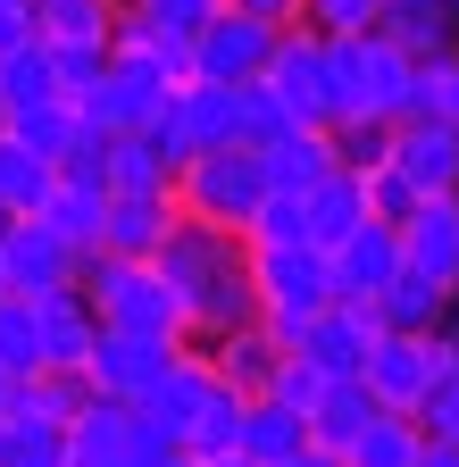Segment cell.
Segmentation results:
<instances>
[{"label":"cell","mask_w":459,"mask_h":467,"mask_svg":"<svg viewBox=\"0 0 459 467\" xmlns=\"http://www.w3.org/2000/svg\"><path fill=\"white\" fill-rule=\"evenodd\" d=\"M368 426H376V392H368L360 376H326V392L309 400V442L342 459V451H351Z\"/></svg>","instance_id":"obj_22"},{"label":"cell","mask_w":459,"mask_h":467,"mask_svg":"<svg viewBox=\"0 0 459 467\" xmlns=\"http://www.w3.org/2000/svg\"><path fill=\"white\" fill-rule=\"evenodd\" d=\"M276 34H284V26L235 9V0H217V17L184 42V58H193V76H201V84H259V76H267Z\"/></svg>","instance_id":"obj_10"},{"label":"cell","mask_w":459,"mask_h":467,"mask_svg":"<svg viewBox=\"0 0 459 467\" xmlns=\"http://www.w3.org/2000/svg\"><path fill=\"white\" fill-rule=\"evenodd\" d=\"M0 292H9V267H0Z\"/></svg>","instance_id":"obj_53"},{"label":"cell","mask_w":459,"mask_h":467,"mask_svg":"<svg viewBox=\"0 0 459 467\" xmlns=\"http://www.w3.org/2000/svg\"><path fill=\"white\" fill-rule=\"evenodd\" d=\"M434 376H451V342H443V334H401V326H376L368 368H360V384L376 392V409H401V418H418V400L434 392Z\"/></svg>","instance_id":"obj_8"},{"label":"cell","mask_w":459,"mask_h":467,"mask_svg":"<svg viewBox=\"0 0 459 467\" xmlns=\"http://www.w3.org/2000/svg\"><path fill=\"white\" fill-rule=\"evenodd\" d=\"M9 225H17V209H9V201H0V234H9Z\"/></svg>","instance_id":"obj_51"},{"label":"cell","mask_w":459,"mask_h":467,"mask_svg":"<svg viewBox=\"0 0 459 467\" xmlns=\"http://www.w3.org/2000/svg\"><path fill=\"white\" fill-rule=\"evenodd\" d=\"M100 209H109V184H84V175H59L42 201V225L68 234L76 251H100Z\"/></svg>","instance_id":"obj_28"},{"label":"cell","mask_w":459,"mask_h":467,"mask_svg":"<svg viewBox=\"0 0 459 467\" xmlns=\"http://www.w3.org/2000/svg\"><path fill=\"white\" fill-rule=\"evenodd\" d=\"M167 459H176L167 426H151L134 400L92 392L76 418H68V467H167Z\"/></svg>","instance_id":"obj_7"},{"label":"cell","mask_w":459,"mask_h":467,"mask_svg":"<svg viewBox=\"0 0 459 467\" xmlns=\"http://www.w3.org/2000/svg\"><path fill=\"white\" fill-rule=\"evenodd\" d=\"M176 359H184V334H126V326H100L84 376H92V392H109V400H142Z\"/></svg>","instance_id":"obj_11"},{"label":"cell","mask_w":459,"mask_h":467,"mask_svg":"<svg viewBox=\"0 0 459 467\" xmlns=\"http://www.w3.org/2000/svg\"><path fill=\"white\" fill-rule=\"evenodd\" d=\"M235 9H251V17H267V26H301V0H235Z\"/></svg>","instance_id":"obj_46"},{"label":"cell","mask_w":459,"mask_h":467,"mask_svg":"<svg viewBox=\"0 0 459 467\" xmlns=\"http://www.w3.org/2000/svg\"><path fill=\"white\" fill-rule=\"evenodd\" d=\"M167 467H201V459H184V451H176V459H167Z\"/></svg>","instance_id":"obj_52"},{"label":"cell","mask_w":459,"mask_h":467,"mask_svg":"<svg viewBox=\"0 0 459 467\" xmlns=\"http://www.w3.org/2000/svg\"><path fill=\"white\" fill-rule=\"evenodd\" d=\"M243 243H309V225H301V192H267Z\"/></svg>","instance_id":"obj_41"},{"label":"cell","mask_w":459,"mask_h":467,"mask_svg":"<svg viewBox=\"0 0 459 467\" xmlns=\"http://www.w3.org/2000/svg\"><path fill=\"white\" fill-rule=\"evenodd\" d=\"M384 34L410 42L418 58H426V50H451V34H459V0H384Z\"/></svg>","instance_id":"obj_31"},{"label":"cell","mask_w":459,"mask_h":467,"mask_svg":"<svg viewBox=\"0 0 459 467\" xmlns=\"http://www.w3.org/2000/svg\"><path fill=\"white\" fill-rule=\"evenodd\" d=\"M0 467H68V426L0 418Z\"/></svg>","instance_id":"obj_34"},{"label":"cell","mask_w":459,"mask_h":467,"mask_svg":"<svg viewBox=\"0 0 459 467\" xmlns=\"http://www.w3.org/2000/svg\"><path fill=\"white\" fill-rule=\"evenodd\" d=\"M418 426H426V442H459V368L434 376V392L418 400Z\"/></svg>","instance_id":"obj_43"},{"label":"cell","mask_w":459,"mask_h":467,"mask_svg":"<svg viewBox=\"0 0 459 467\" xmlns=\"http://www.w3.org/2000/svg\"><path fill=\"white\" fill-rule=\"evenodd\" d=\"M326 58H334V109L342 117H368V126H401L418 109V50L392 42L384 26L368 34H326ZM334 117V126H342Z\"/></svg>","instance_id":"obj_3"},{"label":"cell","mask_w":459,"mask_h":467,"mask_svg":"<svg viewBox=\"0 0 459 467\" xmlns=\"http://www.w3.org/2000/svg\"><path fill=\"white\" fill-rule=\"evenodd\" d=\"M251 301L259 326H276V342L293 350V326L334 301V259L318 243H251Z\"/></svg>","instance_id":"obj_6"},{"label":"cell","mask_w":459,"mask_h":467,"mask_svg":"<svg viewBox=\"0 0 459 467\" xmlns=\"http://www.w3.org/2000/svg\"><path fill=\"white\" fill-rule=\"evenodd\" d=\"M151 259H159L167 284H176L184 334H193V342H217V334H235V326L259 317V301H251V243H243V234L176 217V225H167V243H159Z\"/></svg>","instance_id":"obj_1"},{"label":"cell","mask_w":459,"mask_h":467,"mask_svg":"<svg viewBox=\"0 0 459 467\" xmlns=\"http://www.w3.org/2000/svg\"><path fill=\"white\" fill-rule=\"evenodd\" d=\"M134 409H142L151 426H167V442H176L184 459H225V451L243 442V392L217 376V359H209L201 342H184V359L167 368Z\"/></svg>","instance_id":"obj_2"},{"label":"cell","mask_w":459,"mask_h":467,"mask_svg":"<svg viewBox=\"0 0 459 467\" xmlns=\"http://www.w3.org/2000/svg\"><path fill=\"white\" fill-rule=\"evenodd\" d=\"M167 192H176V217H193V225L251 234V217H259V201H267L276 184H267V159H259V150L217 142V150H193Z\"/></svg>","instance_id":"obj_4"},{"label":"cell","mask_w":459,"mask_h":467,"mask_svg":"<svg viewBox=\"0 0 459 467\" xmlns=\"http://www.w3.org/2000/svg\"><path fill=\"white\" fill-rule=\"evenodd\" d=\"M360 192H368V217H384V225H401V217H410L426 192L410 184V175H401L392 159H376V167H360Z\"/></svg>","instance_id":"obj_39"},{"label":"cell","mask_w":459,"mask_h":467,"mask_svg":"<svg viewBox=\"0 0 459 467\" xmlns=\"http://www.w3.org/2000/svg\"><path fill=\"white\" fill-rule=\"evenodd\" d=\"M410 117H434V126L459 134V42L418 58V109H410Z\"/></svg>","instance_id":"obj_35"},{"label":"cell","mask_w":459,"mask_h":467,"mask_svg":"<svg viewBox=\"0 0 459 467\" xmlns=\"http://www.w3.org/2000/svg\"><path fill=\"white\" fill-rule=\"evenodd\" d=\"M0 368H9V376H34V368H42L34 301H17V292H0Z\"/></svg>","instance_id":"obj_37"},{"label":"cell","mask_w":459,"mask_h":467,"mask_svg":"<svg viewBox=\"0 0 459 467\" xmlns=\"http://www.w3.org/2000/svg\"><path fill=\"white\" fill-rule=\"evenodd\" d=\"M176 167L159 159L151 134H109V192H167Z\"/></svg>","instance_id":"obj_33"},{"label":"cell","mask_w":459,"mask_h":467,"mask_svg":"<svg viewBox=\"0 0 459 467\" xmlns=\"http://www.w3.org/2000/svg\"><path fill=\"white\" fill-rule=\"evenodd\" d=\"M126 17L142 34H167V42H193L209 17H217V0H126Z\"/></svg>","instance_id":"obj_38"},{"label":"cell","mask_w":459,"mask_h":467,"mask_svg":"<svg viewBox=\"0 0 459 467\" xmlns=\"http://www.w3.org/2000/svg\"><path fill=\"white\" fill-rule=\"evenodd\" d=\"M84 259L68 234H50L42 217H17L9 234H0V267H9V292L17 301H42V292H59V284H84Z\"/></svg>","instance_id":"obj_12"},{"label":"cell","mask_w":459,"mask_h":467,"mask_svg":"<svg viewBox=\"0 0 459 467\" xmlns=\"http://www.w3.org/2000/svg\"><path fill=\"white\" fill-rule=\"evenodd\" d=\"M50 184H59V167H50L42 150H26V142H9V134H0V201H9L17 217H42Z\"/></svg>","instance_id":"obj_32"},{"label":"cell","mask_w":459,"mask_h":467,"mask_svg":"<svg viewBox=\"0 0 459 467\" xmlns=\"http://www.w3.org/2000/svg\"><path fill=\"white\" fill-rule=\"evenodd\" d=\"M84 301L100 326H126V334H184V301L176 284L159 275V259H118V251H92L84 259ZM193 342V334H184Z\"/></svg>","instance_id":"obj_5"},{"label":"cell","mask_w":459,"mask_h":467,"mask_svg":"<svg viewBox=\"0 0 459 467\" xmlns=\"http://www.w3.org/2000/svg\"><path fill=\"white\" fill-rule=\"evenodd\" d=\"M34 334H42V368H84L92 342H100V317L84 301V284H59L34 301Z\"/></svg>","instance_id":"obj_16"},{"label":"cell","mask_w":459,"mask_h":467,"mask_svg":"<svg viewBox=\"0 0 459 467\" xmlns=\"http://www.w3.org/2000/svg\"><path fill=\"white\" fill-rule=\"evenodd\" d=\"M301 26H318V34H368V26H384V0H301Z\"/></svg>","instance_id":"obj_40"},{"label":"cell","mask_w":459,"mask_h":467,"mask_svg":"<svg viewBox=\"0 0 459 467\" xmlns=\"http://www.w3.org/2000/svg\"><path fill=\"white\" fill-rule=\"evenodd\" d=\"M418 467H459V442H426V451H418Z\"/></svg>","instance_id":"obj_47"},{"label":"cell","mask_w":459,"mask_h":467,"mask_svg":"<svg viewBox=\"0 0 459 467\" xmlns=\"http://www.w3.org/2000/svg\"><path fill=\"white\" fill-rule=\"evenodd\" d=\"M443 342H451V368H459V309H451V326H443Z\"/></svg>","instance_id":"obj_49"},{"label":"cell","mask_w":459,"mask_h":467,"mask_svg":"<svg viewBox=\"0 0 459 467\" xmlns=\"http://www.w3.org/2000/svg\"><path fill=\"white\" fill-rule=\"evenodd\" d=\"M326 392V376L309 368V359H293V350H284V368H276V384H267V400H284V409H301L309 418V400Z\"/></svg>","instance_id":"obj_44"},{"label":"cell","mask_w":459,"mask_h":467,"mask_svg":"<svg viewBox=\"0 0 459 467\" xmlns=\"http://www.w3.org/2000/svg\"><path fill=\"white\" fill-rule=\"evenodd\" d=\"M451 292H459V284H451Z\"/></svg>","instance_id":"obj_55"},{"label":"cell","mask_w":459,"mask_h":467,"mask_svg":"<svg viewBox=\"0 0 459 467\" xmlns=\"http://www.w3.org/2000/svg\"><path fill=\"white\" fill-rule=\"evenodd\" d=\"M34 100H59V50L42 34H26L17 50H0V109H34Z\"/></svg>","instance_id":"obj_27"},{"label":"cell","mask_w":459,"mask_h":467,"mask_svg":"<svg viewBox=\"0 0 459 467\" xmlns=\"http://www.w3.org/2000/svg\"><path fill=\"white\" fill-rule=\"evenodd\" d=\"M0 134H9V142H26V150H42L50 167H59L84 134H92V117L59 92V100H34V109H9V126H0Z\"/></svg>","instance_id":"obj_24"},{"label":"cell","mask_w":459,"mask_h":467,"mask_svg":"<svg viewBox=\"0 0 459 467\" xmlns=\"http://www.w3.org/2000/svg\"><path fill=\"white\" fill-rule=\"evenodd\" d=\"M326 259H334V301H376V292L401 275V225L368 217L360 234H342Z\"/></svg>","instance_id":"obj_14"},{"label":"cell","mask_w":459,"mask_h":467,"mask_svg":"<svg viewBox=\"0 0 459 467\" xmlns=\"http://www.w3.org/2000/svg\"><path fill=\"white\" fill-rule=\"evenodd\" d=\"M284 126H293V117H284V100H276L267 84H235V142H243V150H267Z\"/></svg>","instance_id":"obj_36"},{"label":"cell","mask_w":459,"mask_h":467,"mask_svg":"<svg viewBox=\"0 0 459 467\" xmlns=\"http://www.w3.org/2000/svg\"><path fill=\"white\" fill-rule=\"evenodd\" d=\"M50 50H59V92L68 100H84L100 84V67H109V42H50Z\"/></svg>","instance_id":"obj_42"},{"label":"cell","mask_w":459,"mask_h":467,"mask_svg":"<svg viewBox=\"0 0 459 467\" xmlns=\"http://www.w3.org/2000/svg\"><path fill=\"white\" fill-rule=\"evenodd\" d=\"M401 267H418L434 284H459V192H426L401 217Z\"/></svg>","instance_id":"obj_15"},{"label":"cell","mask_w":459,"mask_h":467,"mask_svg":"<svg viewBox=\"0 0 459 467\" xmlns=\"http://www.w3.org/2000/svg\"><path fill=\"white\" fill-rule=\"evenodd\" d=\"M126 0H34V34L42 42H118Z\"/></svg>","instance_id":"obj_29"},{"label":"cell","mask_w":459,"mask_h":467,"mask_svg":"<svg viewBox=\"0 0 459 467\" xmlns=\"http://www.w3.org/2000/svg\"><path fill=\"white\" fill-rule=\"evenodd\" d=\"M9 392H17V376H9V368H0V409H9Z\"/></svg>","instance_id":"obj_50"},{"label":"cell","mask_w":459,"mask_h":467,"mask_svg":"<svg viewBox=\"0 0 459 467\" xmlns=\"http://www.w3.org/2000/svg\"><path fill=\"white\" fill-rule=\"evenodd\" d=\"M376 342V309L368 301H326L318 317L293 326V359H309L318 376H360Z\"/></svg>","instance_id":"obj_13"},{"label":"cell","mask_w":459,"mask_h":467,"mask_svg":"<svg viewBox=\"0 0 459 467\" xmlns=\"http://www.w3.org/2000/svg\"><path fill=\"white\" fill-rule=\"evenodd\" d=\"M209 359H217V376L235 384L243 400H259L267 384H276V368H284V342H276V326H235V334H217V342H201Z\"/></svg>","instance_id":"obj_20"},{"label":"cell","mask_w":459,"mask_h":467,"mask_svg":"<svg viewBox=\"0 0 459 467\" xmlns=\"http://www.w3.org/2000/svg\"><path fill=\"white\" fill-rule=\"evenodd\" d=\"M0 126H9V109H0Z\"/></svg>","instance_id":"obj_54"},{"label":"cell","mask_w":459,"mask_h":467,"mask_svg":"<svg viewBox=\"0 0 459 467\" xmlns=\"http://www.w3.org/2000/svg\"><path fill=\"white\" fill-rule=\"evenodd\" d=\"M259 159H267V184H276V192H309L318 175H334V167H342L334 126H284Z\"/></svg>","instance_id":"obj_23"},{"label":"cell","mask_w":459,"mask_h":467,"mask_svg":"<svg viewBox=\"0 0 459 467\" xmlns=\"http://www.w3.org/2000/svg\"><path fill=\"white\" fill-rule=\"evenodd\" d=\"M167 225H176V192H109V209H100V251L151 259L167 243Z\"/></svg>","instance_id":"obj_18"},{"label":"cell","mask_w":459,"mask_h":467,"mask_svg":"<svg viewBox=\"0 0 459 467\" xmlns=\"http://www.w3.org/2000/svg\"><path fill=\"white\" fill-rule=\"evenodd\" d=\"M84 400H92V376H84V368H34V376H17V392H9V409H0V418H42V426H68Z\"/></svg>","instance_id":"obj_25"},{"label":"cell","mask_w":459,"mask_h":467,"mask_svg":"<svg viewBox=\"0 0 459 467\" xmlns=\"http://www.w3.org/2000/svg\"><path fill=\"white\" fill-rule=\"evenodd\" d=\"M418 192H459V134L434 126V117H401L392 126V150H384Z\"/></svg>","instance_id":"obj_17"},{"label":"cell","mask_w":459,"mask_h":467,"mask_svg":"<svg viewBox=\"0 0 459 467\" xmlns=\"http://www.w3.org/2000/svg\"><path fill=\"white\" fill-rule=\"evenodd\" d=\"M259 84L284 100L293 126H334V117H342V109H334V58H326V34H318V26H284Z\"/></svg>","instance_id":"obj_9"},{"label":"cell","mask_w":459,"mask_h":467,"mask_svg":"<svg viewBox=\"0 0 459 467\" xmlns=\"http://www.w3.org/2000/svg\"><path fill=\"white\" fill-rule=\"evenodd\" d=\"M418 451H426V426L401 409H376V426L342 451V467H418Z\"/></svg>","instance_id":"obj_30"},{"label":"cell","mask_w":459,"mask_h":467,"mask_svg":"<svg viewBox=\"0 0 459 467\" xmlns=\"http://www.w3.org/2000/svg\"><path fill=\"white\" fill-rule=\"evenodd\" d=\"M301 442H309V418H301V409H284V400H267V392H259V400H243V442H235L243 459L284 467Z\"/></svg>","instance_id":"obj_26"},{"label":"cell","mask_w":459,"mask_h":467,"mask_svg":"<svg viewBox=\"0 0 459 467\" xmlns=\"http://www.w3.org/2000/svg\"><path fill=\"white\" fill-rule=\"evenodd\" d=\"M301 225H309V243H318V251H334L342 234H360V225H368L360 167H334V175H318V184L301 192Z\"/></svg>","instance_id":"obj_21"},{"label":"cell","mask_w":459,"mask_h":467,"mask_svg":"<svg viewBox=\"0 0 459 467\" xmlns=\"http://www.w3.org/2000/svg\"><path fill=\"white\" fill-rule=\"evenodd\" d=\"M201 467H259V459H243V451H225V459H201Z\"/></svg>","instance_id":"obj_48"},{"label":"cell","mask_w":459,"mask_h":467,"mask_svg":"<svg viewBox=\"0 0 459 467\" xmlns=\"http://www.w3.org/2000/svg\"><path fill=\"white\" fill-rule=\"evenodd\" d=\"M34 34V0H0V50H17Z\"/></svg>","instance_id":"obj_45"},{"label":"cell","mask_w":459,"mask_h":467,"mask_svg":"<svg viewBox=\"0 0 459 467\" xmlns=\"http://www.w3.org/2000/svg\"><path fill=\"white\" fill-rule=\"evenodd\" d=\"M368 309H376V326H401V334H443V326H451V309H459V292H451V284H434V275H418V267H401Z\"/></svg>","instance_id":"obj_19"}]
</instances>
